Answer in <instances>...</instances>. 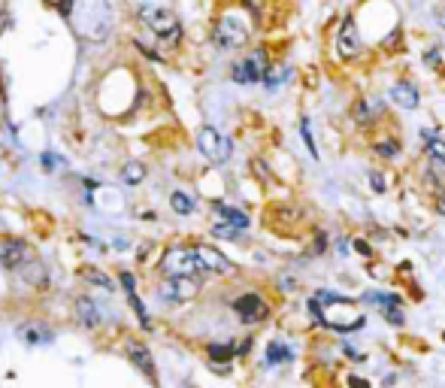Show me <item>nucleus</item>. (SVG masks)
<instances>
[{
	"label": "nucleus",
	"mask_w": 445,
	"mask_h": 388,
	"mask_svg": "<svg viewBox=\"0 0 445 388\" xmlns=\"http://www.w3.org/2000/svg\"><path fill=\"white\" fill-rule=\"evenodd\" d=\"M309 310L315 312L318 321H324L327 328H333V331H358V328H364V312H360L351 301H342L339 294H330V292H318L315 301L309 303Z\"/></svg>",
	"instance_id": "obj_1"
},
{
	"label": "nucleus",
	"mask_w": 445,
	"mask_h": 388,
	"mask_svg": "<svg viewBox=\"0 0 445 388\" xmlns=\"http://www.w3.org/2000/svg\"><path fill=\"white\" fill-rule=\"evenodd\" d=\"M140 19H142V24H146V28L152 31L158 40H161L164 46H176L182 40L179 15H176L173 10H167V6H152V3L140 6Z\"/></svg>",
	"instance_id": "obj_2"
},
{
	"label": "nucleus",
	"mask_w": 445,
	"mask_h": 388,
	"mask_svg": "<svg viewBox=\"0 0 445 388\" xmlns=\"http://www.w3.org/2000/svg\"><path fill=\"white\" fill-rule=\"evenodd\" d=\"M249 34H251V24L246 22V15L224 12L221 19H218V24L212 28V43H215V49H221V52H230V49L246 46Z\"/></svg>",
	"instance_id": "obj_3"
},
{
	"label": "nucleus",
	"mask_w": 445,
	"mask_h": 388,
	"mask_svg": "<svg viewBox=\"0 0 445 388\" xmlns=\"http://www.w3.org/2000/svg\"><path fill=\"white\" fill-rule=\"evenodd\" d=\"M203 270L197 255V246H170L161 258V273L164 276H197Z\"/></svg>",
	"instance_id": "obj_4"
},
{
	"label": "nucleus",
	"mask_w": 445,
	"mask_h": 388,
	"mask_svg": "<svg viewBox=\"0 0 445 388\" xmlns=\"http://www.w3.org/2000/svg\"><path fill=\"white\" fill-rule=\"evenodd\" d=\"M270 70V61H267V52L264 49H255L249 52L242 61L233 64L230 70V79L240 82V85H251V82H264V73Z\"/></svg>",
	"instance_id": "obj_5"
},
{
	"label": "nucleus",
	"mask_w": 445,
	"mask_h": 388,
	"mask_svg": "<svg viewBox=\"0 0 445 388\" xmlns=\"http://www.w3.org/2000/svg\"><path fill=\"white\" fill-rule=\"evenodd\" d=\"M333 49H337L339 61H358L360 55H364V40H360V31H358V22L351 19V15H346L337 31V43H333Z\"/></svg>",
	"instance_id": "obj_6"
},
{
	"label": "nucleus",
	"mask_w": 445,
	"mask_h": 388,
	"mask_svg": "<svg viewBox=\"0 0 445 388\" xmlns=\"http://www.w3.org/2000/svg\"><path fill=\"white\" fill-rule=\"evenodd\" d=\"M197 149L203 158H209L212 164H224L230 158V140L221 137L215 128H200L197 134Z\"/></svg>",
	"instance_id": "obj_7"
},
{
	"label": "nucleus",
	"mask_w": 445,
	"mask_h": 388,
	"mask_svg": "<svg viewBox=\"0 0 445 388\" xmlns=\"http://www.w3.org/2000/svg\"><path fill=\"white\" fill-rule=\"evenodd\" d=\"M233 310H237L240 321H246V325H255V321H264L267 316H270V310H267V303L261 301L258 294H242L233 301Z\"/></svg>",
	"instance_id": "obj_8"
},
{
	"label": "nucleus",
	"mask_w": 445,
	"mask_h": 388,
	"mask_svg": "<svg viewBox=\"0 0 445 388\" xmlns=\"http://www.w3.org/2000/svg\"><path fill=\"white\" fill-rule=\"evenodd\" d=\"M194 294H197L194 276H167V282L161 285V297H167V301H188Z\"/></svg>",
	"instance_id": "obj_9"
},
{
	"label": "nucleus",
	"mask_w": 445,
	"mask_h": 388,
	"mask_svg": "<svg viewBox=\"0 0 445 388\" xmlns=\"http://www.w3.org/2000/svg\"><path fill=\"white\" fill-rule=\"evenodd\" d=\"M391 101L397 106H403V110H418L421 94H418V88L409 79H400V82H394L391 85Z\"/></svg>",
	"instance_id": "obj_10"
},
{
	"label": "nucleus",
	"mask_w": 445,
	"mask_h": 388,
	"mask_svg": "<svg viewBox=\"0 0 445 388\" xmlns=\"http://www.w3.org/2000/svg\"><path fill=\"white\" fill-rule=\"evenodd\" d=\"M24 258H28V246H24L22 240H0V264L3 267H22Z\"/></svg>",
	"instance_id": "obj_11"
},
{
	"label": "nucleus",
	"mask_w": 445,
	"mask_h": 388,
	"mask_svg": "<svg viewBox=\"0 0 445 388\" xmlns=\"http://www.w3.org/2000/svg\"><path fill=\"white\" fill-rule=\"evenodd\" d=\"M197 255H200L203 270H209V273H228L230 270V261L218 249H212V246H197Z\"/></svg>",
	"instance_id": "obj_12"
},
{
	"label": "nucleus",
	"mask_w": 445,
	"mask_h": 388,
	"mask_svg": "<svg viewBox=\"0 0 445 388\" xmlns=\"http://www.w3.org/2000/svg\"><path fill=\"white\" fill-rule=\"evenodd\" d=\"M128 358L137 364L142 373H146L149 379H155V364H152V355H149V349L142 343H137V340H128Z\"/></svg>",
	"instance_id": "obj_13"
},
{
	"label": "nucleus",
	"mask_w": 445,
	"mask_h": 388,
	"mask_svg": "<svg viewBox=\"0 0 445 388\" xmlns=\"http://www.w3.org/2000/svg\"><path fill=\"white\" fill-rule=\"evenodd\" d=\"M379 101H369V97H360V101L355 103V110H351V119L358 121L360 128H367V125H373V119L379 115Z\"/></svg>",
	"instance_id": "obj_14"
},
{
	"label": "nucleus",
	"mask_w": 445,
	"mask_h": 388,
	"mask_svg": "<svg viewBox=\"0 0 445 388\" xmlns=\"http://www.w3.org/2000/svg\"><path fill=\"white\" fill-rule=\"evenodd\" d=\"M215 212L221 216V221H228V225L246 230L249 228V216L242 210H237V206H228V203H215Z\"/></svg>",
	"instance_id": "obj_15"
},
{
	"label": "nucleus",
	"mask_w": 445,
	"mask_h": 388,
	"mask_svg": "<svg viewBox=\"0 0 445 388\" xmlns=\"http://www.w3.org/2000/svg\"><path fill=\"white\" fill-rule=\"evenodd\" d=\"M76 312H79V321H82L85 328H97V325H100V310L88 301V297H82V301L76 303Z\"/></svg>",
	"instance_id": "obj_16"
},
{
	"label": "nucleus",
	"mask_w": 445,
	"mask_h": 388,
	"mask_svg": "<svg viewBox=\"0 0 445 388\" xmlns=\"http://www.w3.org/2000/svg\"><path fill=\"white\" fill-rule=\"evenodd\" d=\"M373 152L379 155V158H385V161L397 158V155H400V140H376Z\"/></svg>",
	"instance_id": "obj_17"
},
{
	"label": "nucleus",
	"mask_w": 445,
	"mask_h": 388,
	"mask_svg": "<svg viewBox=\"0 0 445 388\" xmlns=\"http://www.w3.org/2000/svg\"><path fill=\"white\" fill-rule=\"evenodd\" d=\"M170 206H173V212H179V216H188V212L194 210V197L185 194V192H173L170 194Z\"/></svg>",
	"instance_id": "obj_18"
},
{
	"label": "nucleus",
	"mask_w": 445,
	"mask_h": 388,
	"mask_svg": "<svg viewBox=\"0 0 445 388\" xmlns=\"http://www.w3.org/2000/svg\"><path fill=\"white\" fill-rule=\"evenodd\" d=\"M282 361H291V349L282 346L279 340H273L267 346V364H282Z\"/></svg>",
	"instance_id": "obj_19"
},
{
	"label": "nucleus",
	"mask_w": 445,
	"mask_h": 388,
	"mask_svg": "<svg viewBox=\"0 0 445 388\" xmlns=\"http://www.w3.org/2000/svg\"><path fill=\"white\" fill-rule=\"evenodd\" d=\"M121 179H124V183H128V185H137V183H142V179H146V167H142L140 161H131L128 167H124Z\"/></svg>",
	"instance_id": "obj_20"
},
{
	"label": "nucleus",
	"mask_w": 445,
	"mask_h": 388,
	"mask_svg": "<svg viewBox=\"0 0 445 388\" xmlns=\"http://www.w3.org/2000/svg\"><path fill=\"white\" fill-rule=\"evenodd\" d=\"M233 352H237V349H233V346L230 343H212V346H209V358H212V361H221V364H228V361L233 358Z\"/></svg>",
	"instance_id": "obj_21"
},
{
	"label": "nucleus",
	"mask_w": 445,
	"mask_h": 388,
	"mask_svg": "<svg viewBox=\"0 0 445 388\" xmlns=\"http://www.w3.org/2000/svg\"><path fill=\"white\" fill-rule=\"evenodd\" d=\"M424 140H427V155H433V158H445V140L433 137L430 130H424Z\"/></svg>",
	"instance_id": "obj_22"
},
{
	"label": "nucleus",
	"mask_w": 445,
	"mask_h": 388,
	"mask_svg": "<svg viewBox=\"0 0 445 388\" xmlns=\"http://www.w3.org/2000/svg\"><path fill=\"white\" fill-rule=\"evenodd\" d=\"M300 137H303L309 155H312V158H318V146H315V140H312V130H309V119H300Z\"/></svg>",
	"instance_id": "obj_23"
},
{
	"label": "nucleus",
	"mask_w": 445,
	"mask_h": 388,
	"mask_svg": "<svg viewBox=\"0 0 445 388\" xmlns=\"http://www.w3.org/2000/svg\"><path fill=\"white\" fill-rule=\"evenodd\" d=\"M22 337H24V340H28L31 346H37V343H46L49 331H43V328H28V325H24V328H22Z\"/></svg>",
	"instance_id": "obj_24"
},
{
	"label": "nucleus",
	"mask_w": 445,
	"mask_h": 388,
	"mask_svg": "<svg viewBox=\"0 0 445 388\" xmlns=\"http://www.w3.org/2000/svg\"><path fill=\"white\" fill-rule=\"evenodd\" d=\"M85 279H88V282L91 285H100V288H103V292H112V279H106L103 273H100V270H85Z\"/></svg>",
	"instance_id": "obj_25"
},
{
	"label": "nucleus",
	"mask_w": 445,
	"mask_h": 388,
	"mask_svg": "<svg viewBox=\"0 0 445 388\" xmlns=\"http://www.w3.org/2000/svg\"><path fill=\"white\" fill-rule=\"evenodd\" d=\"M367 303H376V307H382V310H388V307H394V303H400L397 301V294H367Z\"/></svg>",
	"instance_id": "obj_26"
},
{
	"label": "nucleus",
	"mask_w": 445,
	"mask_h": 388,
	"mask_svg": "<svg viewBox=\"0 0 445 388\" xmlns=\"http://www.w3.org/2000/svg\"><path fill=\"white\" fill-rule=\"evenodd\" d=\"M212 234H215V237H230V240H237V237H240V228L228 225V221H215V225H212Z\"/></svg>",
	"instance_id": "obj_27"
},
{
	"label": "nucleus",
	"mask_w": 445,
	"mask_h": 388,
	"mask_svg": "<svg viewBox=\"0 0 445 388\" xmlns=\"http://www.w3.org/2000/svg\"><path fill=\"white\" fill-rule=\"evenodd\" d=\"M128 301H131V307H133V312H137V319H140V325L146 328L149 331V316H146V307H142V301L137 294H128Z\"/></svg>",
	"instance_id": "obj_28"
},
{
	"label": "nucleus",
	"mask_w": 445,
	"mask_h": 388,
	"mask_svg": "<svg viewBox=\"0 0 445 388\" xmlns=\"http://www.w3.org/2000/svg\"><path fill=\"white\" fill-rule=\"evenodd\" d=\"M369 185H373L376 194H385V188H388V185H385V176H382L379 170H369Z\"/></svg>",
	"instance_id": "obj_29"
},
{
	"label": "nucleus",
	"mask_w": 445,
	"mask_h": 388,
	"mask_svg": "<svg viewBox=\"0 0 445 388\" xmlns=\"http://www.w3.org/2000/svg\"><path fill=\"white\" fill-rule=\"evenodd\" d=\"M385 321H391V325H397V328L403 325V321H406V319H403V312H400V307H397V303L385 310Z\"/></svg>",
	"instance_id": "obj_30"
},
{
	"label": "nucleus",
	"mask_w": 445,
	"mask_h": 388,
	"mask_svg": "<svg viewBox=\"0 0 445 388\" xmlns=\"http://www.w3.org/2000/svg\"><path fill=\"white\" fill-rule=\"evenodd\" d=\"M121 285H124V292H128V294H133V288H137V282H133L131 273H121Z\"/></svg>",
	"instance_id": "obj_31"
},
{
	"label": "nucleus",
	"mask_w": 445,
	"mask_h": 388,
	"mask_svg": "<svg viewBox=\"0 0 445 388\" xmlns=\"http://www.w3.org/2000/svg\"><path fill=\"white\" fill-rule=\"evenodd\" d=\"M436 212L445 216V188H439V194H436Z\"/></svg>",
	"instance_id": "obj_32"
},
{
	"label": "nucleus",
	"mask_w": 445,
	"mask_h": 388,
	"mask_svg": "<svg viewBox=\"0 0 445 388\" xmlns=\"http://www.w3.org/2000/svg\"><path fill=\"white\" fill-rule=\"evenodd\" d=\"M349 385H351V388H373V385L367 382V379H360V376H349Z\"/></svg>",
	"instance_id": "obj_33"
},
{
	"label": "nucleus",
	"mask_w": 445,
	"mask_h": 388,
	"mask_svg": "<svg viewBox=\"0 0 445 388\" xmlns=\"http://www.w3.org/2000/svg\"><path fill=\"white\" fill-rule=\"evenodd\" d=\"M433 19L439 22V28H445V6H436V10H433Z\"/></svg>",
	"instance_id": "obj_34"
},
{
	"label": "nucleus",
	"mask_w": 445,
	"mask_h": 388,
	"mask_svg": "<svg viewBox=\"0 0 445 388\" xmlns=\"http://www.w3.org/2000/svg\"><path fill=\"white\" fill-rule=\"evenodd\" d=\"M327 249V237L324 234H318V240H315V252H324Z\"/></svg>",
	"instance_id": "obj_35"
},
{
	"label": "nucleus",
	"mask_w": 445,
	"mask_h": 388,
	"mask_svg": "<svg viewBox=\"0 0 445 388\" xmlns=\"http://www.w3.org/2000/svg\"><path fill=\"white\" fill-rule=\"evenodd\" d=\"M355 249H358L360 255H369V246H367L364 240H355Z\"/></svg>",
	"instance_id": "obj_36"
},
{
	"label": "nucleus",
	"mask_w": 445,
	"mask_h": 388,
	"mask_svg": "<svg viewBox=\"0 0 445 388\" xmlns=\"http://www.w3.org/2000/svg\"><path fill=\"white\" fill-rule=\"evenodd\" d=\"M436 61H439V52L433 49V52H427V64H436Z\"/></svg>",
	"instance_id": "obj_37"
},
{
	"label": "nucleus",
	"mask_w": 445,
	"mask_h": 388,
	"mask_svg": "<svg viewBox=\"0 0 445 388\" xmlns=\"http://www.w3.org/2000/svg\"><path fill=\"white\" fill-rule=\"evenodd\" d=\"M442 73H445V70H442Z\"/></svg>",
	"instance_id": "obj_38"
}]
</instances>
